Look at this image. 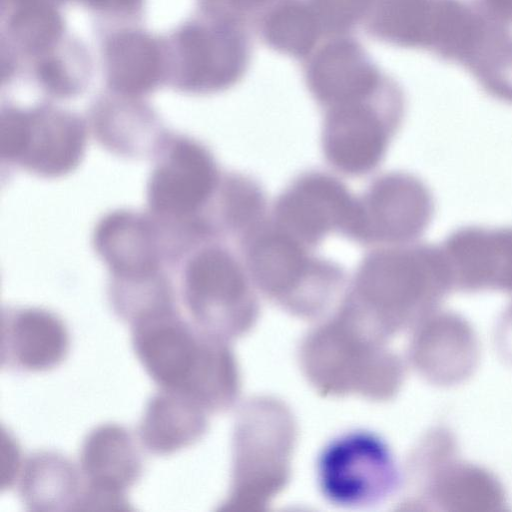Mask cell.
I'll list each match as a JSON object with an SVG mask.
<instances>
[{"label": "cell", "instance_id": "1", "mask_svg": "<svg viewBox=\"0 0 512 512\" xmlns=\"http://www.w3.org/2000/svg\"><path fill=\"white\" fill-rule=\"evenodd\" d=\"M379 27L386 42L460 65L487 94L512 104V31L474 2L383 0Z\"/></svg>", "mask_w": 512, "mask_h": 512}, {"label": "cell", "instance_id": "2", "mask_svg": "<svg viewBox=\"0 0 512 512\" xmlns=\"http://www.w3.org/2000/svg\"><path fill=\"white\" fill-rule=\"evenodd\" d=\"M134 352L147 374L162 389L184 395L203 408L214 407L223 392V356L202 331L173 307L133 322Z\"/></svg>", "mask_w": 512, "mask_h": 512}, {"label": "cell", "instance_id": "3", "mask_svg": "<svg viewBox=\"0 0 512 512\" xmlns=\"http://www.w3.org/2000/svg\"><path fill=\"white\" fill-rule=\"evenodd\" d=\"M403 114L401 92L326 109L321 132L325 159L344 175L369 174L385 158Z\"/></svg>", "mask_w": 512, "mask_h": 512}, {"label": "cell", "instance_id": "4", "mask_svg": "<svg viewBox=\"0 0 512 512\" xmlns=\"http://www.w3.org/2000/svg\"><path fill=\"white\" fill-rule=\"evenodd\" d=\"M271 220L311 250L331 233L352 240L358 221V197L337 177L308 171L278 196Z\"/></svg>", "mask_w": 512, "mask_h": 512}, {"label": "cell", "instance_id": "5", "mask_svg": "<svg viewBox=\"0 0 512 512\" xmlns=\"http://www.w3.org/2000/svg\"><path fill=\"white\" fill-rule=\"evenodd\" d=\"M435 211L433 195L407 172L380 175L358 198V222L352 241L363 245L413 243L428 228Z\"/></svg>", "mask_w": 512, "mask_h": 512}, {"label": "cell", "instance_id": "6", "mask_svg": "<svg viewBox=\"0 0 512 512\" xmlns=\"http://www.w3.org/2000/svg\"><path fill=\"white\" fill-rule=\"evenodd\" d=\"M451 283L440 246L410 243L375 249L364 256L356 284L377 302L402 304L435 296Z\"/></svg>", "mask_w": 512, "mask_h": 512}, {"label": "cell", "instance_id": "7", "mask_svg": "<svg viewBox=\"0 0 512 512\" xmlns=\"http://www.w3.org/2000/svg\"><path fill=\"white\" fill-rule=\"evenodd\" d=\"M241 243L248 273L269 293L284 294L305 284H335L343 278L338 263L315 257L271 219Z\"/></svg>", "mask_w": 512, "mask_h": 512}, {"label": "cell", "instance_id": "8", "mask_svg": "<svg viewBox=\"0 0 512 512\" xmlns=\"http://www.w3.org/2000/svg\"><path fill=\"white\" fill-rule=\"evenodd\" d=\"M79 469L85 482L83 502L95 510H129L125 492L142 474L137 442L122 426L103 424L85 437L79 456Z\"/></svg>", "mask_w": 512, "mask_h": 512}, {"label": "cell", "instance_id": "9", "mask_svg": "<svg viewBox=\"0 0 512 512\" xmlns=\"http://www.w3.org/2000/svg\"><path fill=\"white\" fill-rule=\"evenodd\" d=\"M318 472L324 494L331 500L360 504L384 495L390 486L392 463L379 438L352 433L326 447Z\"/></svg>", "mask_w": 512, "mask_h": 512}, {"label": "cell", "instance_id": "10", "mask_svg": "<svg viewBox=\"0 0 512 512\" xmlns=\"http://www.w3.org/2000/svg\"><path fill=\"white\" fill-rule=\"evenodd\" d=\"M306 82L314 99L326 110L380 96L381 75L354 41L335 40L312 58Z\"/></svg>", "mask_w": 512, "mask_h": 512}, {"label": "cell", "instance_id": "11", "mask_svg": "<svg viewBox=\"0 0 512 512\" xmlns=\"http://www.w3.org/2000/svg\"><path fill=\"white\" fill-rule=\"evenodd\" d=\"M440 247L451 282L465 288L512 289V226L462 227Z\"/></svg>", "mask_w": 512, "mask_h": 512}, {"label": "cell", "instance_id": "12", "mask_svg": "<svg viewBox=\"0 0 512 512\" xmlns=\"http://www.w3.org/2000/svg\"><path fill=\"white\" fill-rule=\"evenodd\" d=\"M69 348L63 322L54 314L35 308L3 313L1 365L19 371L41 372L58 366Z\"/></svg>", "mask_w": 512, "mask_h": 512}, {"label": "cell", "instance_id": "13", "mask_svg": "<svg viewBox=\"0 0 512 512\" xmlns=\"http://www.w3.org/2000/svg\"><path fill=\"white\" fill-rule=\"evenodd\" d=\"M185 294L195 325L208 329L217 320L218 313L247 297L244 266L228 250L209 248L190 264Z\"/></svg>", "mask_w": 512, "mask_h": 512}, {"label": "cell", "instance_id": "14", "mask_svg": "<svg viewBox=\"0 0 512 512\" xmlns=\"http://www.w3.org/2000/svg\"><path fill=\"white\" fill-rule=\"evenodd\" d=\"M217 180L209 153L196 144L181 143L153 177L152 202L162 211L189 212L209 198Z\"/></svg>", "mask_w": 512, "mask_h": 512}, {"label": "cell", "instance_id": "15", "mask_svg": "<svg viewBox=\"0 0 512 512\" xmlns=\"http://www.w3.org/2000/svg\"><path fill=\"white\" fill-rule=\"evenodd\" d=\"M203 410L190 398L161 389L145 407L138 426V441L155 455H170L188 448L204 433Z\"/></svg>", "mask_w": 512, "mask_h": 512}, {"label": "cell", "instance_id": "16", "mask_svg": "<svg viewBox=\"0 0 512 512\" xmlns=\"http://www.w3.org/2000/svg\"><path fill=\"white\" fill-rule=\"evenodd\" d=\"M62 454L38 451L24 460L19 495L31 511L76 510L81 491V473Z\"/></svg>", "mask_w": 512, "mask_h": 512}, {"label": "cell", "instance_id": "17", "mask_svg": "<svg viewBox=\"0 0 512 512\" xmlns=\"http://www.w3.org/2000/svg\"><path fill=\"white\" fill-rule=\"evenodd\" d=\"M133 219H111L103 227L101 246L113 265L124 275L145 277L154 267L145 229Z\"/></svg>", "mask_w": 512, "mask_h": 512}, {"label": "cell", "instance_id": "18", "mask_svg": "<svg viewBox=\"0 0 512 512\" xmlns=\"http://www.w3.org/2000/svg\"><path fill=\"white\" fill-rule=\"evenodd\" d=\"M319 27L311 7L296 2L286 3L269 14L264 23V35L277 51L304 56L313 48Z\"/></svg>", "mask_w": 512, "mask_h": 512}, {"label": "cell", "instance_id": "19", "mask_svg": "<svg viewBox=\"0 0 512 512\" xmlns=\"http://www.w3.org/2000/svg\"><path fill=\"white\" fill-rule=\"evenodd\" d=\"M221 204L227 227L241 240L269 219L264 190L246 175L231 174L225 179Z\"/></svg>", "mask_w": 512, "mask_h": 512}, {"label": "cell", "instance_id": "20", "mask_svg": "<svg viewBox=\"0 0 512 512\" xmlns=\"http://www.w3.org/2000/svg\"><path fill=\"white\" fill-rule=\"evenodd\" d=\"M36 143L30 163L39 171L57 173L66 170L78 158L82 148V130L70 119H52L35 128Z\"/></svg>", "mask_w": 512, "mask_h": 512}, {"label": "cell", "instance_id": "21", "mask_svg": "<svg viewBox=\"0 0 512 512\" xmlns=\"http://www.w3.org/2000/svg\"><path fill=\"white\" fill-rule=\"evenodd\" d=\"M374 0H311L320 27L330 32L349 29L371 8Z\"/></svg>", "mask_w": 512, "mask_h": 512}, {"label": "cell", "instance_id": "22", "mask_svg": "<svg viewBox=\"0 0 512 512\" xmlns=\"http://www.w3.org/2000/svg\"><path fill=\"white\" fill-rule=\"evenodd\" d=\"M1 439V488L5 489L17 482L22 464L19 448L14 439L9 434L5 439L3 432Z\"/></svg>", "mask_w": 512, "mask_h": 512}, {"label": "cell", "instance_id": "23", "mask_svg": "<svg viewBox=\"0 0 512 512\" xmlns=\"http://www.w3.org/2000/svg\"><path fill=\"white\" fill-rule=\"evenodd\" d=\"M483 11L504 24H512V0H473Z\"/></svg>", "mask_w": 512, "mask_h": 512}, {"label": "cell", "instance_id": "24", "mask_svg": "<svg viewBox=\"0 0 512 512\" xmlns=\"http://www.w3.org/2000/svg\"><path fill=\"white\" fill-rule=\"evenodd\" d=\"M230 1L240 7L250 8V7L257 6L266 0H230Z\"/></svg>", "mask_w": 512, "mask_h": 512}]
</instances>
